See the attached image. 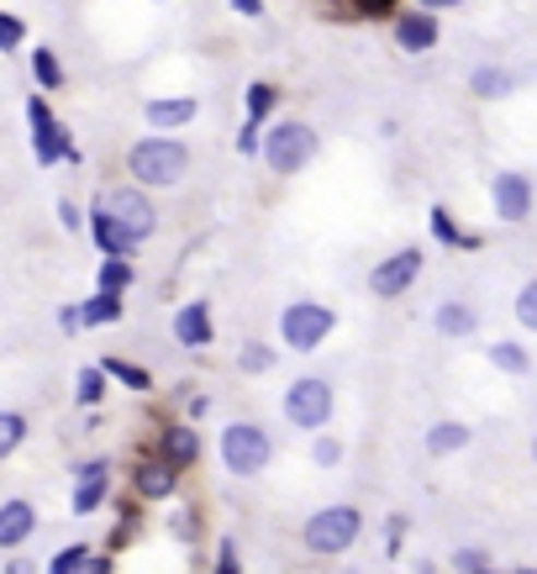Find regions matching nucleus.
<instances>
[{"mask_svg":"<svg viewBox=\"0 0 537 574\" xmlns=\"http://www.w3.org/2000/svg\"><path fill=\"white\" fill-rule=\"evenodd\" d=\"M127 169H132V180L148 184V190H169V184L184 180V169H190V148L179 143V137H143V143H132L127 153Z\"/></svg>","mask_w":537,"mask_h":574,"instance_id":"f257e3e1","label":"nucleus"},{"mask_svg":"<svg viewBox=\"0 0 537 574\" xmlns=\"http://www.w3.org/2000/svg\"><path fill=\"white\" fill-rule=\"evenodd\" d=\"M358 533H363L358 506H322V512L306 516L300 543L311 548V553H322V559H337V553H348L358 543Z\"/></svg>","mask_w":537,"mask_h":574,"instance_id":"f03ea898","label":"nucleus"},{"mask_svg":"<svg viewBox=\"0 0 537 574\" xmlns=\"http://www.w3.org/2000/svg\"><path fill=\"white\" fill-rule=\"evenodd\" d=\"M259 153H264V164L279 180L300 175L317 158V127H306V121H274L264 132V143H259Z\"/></svg>","mask_w":537,"mask_h":574,"instance_id":"7ed1b4c3","label":"nucleus"},{"mask_svg":"<svg viewBox=\"0 0 537 574\" xmlns=\"http://www.w3.org/2000/svg\"><path fill=\"white\" fill-rule=\"evenodd\" d=\"M268 454H274V443H268V432L259 422H232L227 432H222V464H227L238 480L264 475Z\"/></svg>","mask_w":537,"mask_h":574,"instance_id":"20e7f679","label":"nucleus"},{"mask_svg":"<svg viewBox=\"0 0 537 574\" xmlns=\"http://www.w3.org/2000/svg\"><path fill=\"white\" fill-rule=\"evenodd\" d=\"M332 327H337V311L322 301H296L279 311V337L290 354H311L317 343H327Z\"/></svg>","mask_w":537,"mask_h":574,"instance_id":"39448f33","label":"nucleus"},{"mask_svg":"<svg viewBox=\"0 0 537 574\" xmlns=\"http://www.w3.org/2000/svg\"><path fill=\"white\" fill-rule=\"evenodd\" d=\"M27 121H32V153H37V164H43V169H48V164H59V158L80 164L74 137H69L59 121H53V111H48V100H43V95H32V100H27Z\"/></svg>","mask_w":537,"mask_h":574,"instance_id":"423d86ee","label":"nucleus"},{"mask_svg":"<svg viewBox=\"0 0 537 574\" xmlns=\"http://www.w3.org/2000/svg\"><path fill=\"white\" fill-rule=\"evenodd\" d=\"M285 422L306 427V432L327 427L332 422V385H327V380H317V374L296 380V385L285 391Z\"/></svg>","mask_w":537,"mask_h":574,"instance_id":"0eeeda50","label":"nucleus"},{"mask_svg":"<svg viewBox=\"0 0 537 574\" xmlns=\"http://www.w3.org/2000/svg\"><path fill=\"white\" fill-rule=\"evenodd\" d=\"M100 212L117 222V232L132 242V248H138V242L158 227V216H153V206H148V195H143V190H117V195H106V201H100Z\"/></svg>","mask_w":537,"mask_h":574,"instance_id":"6e6552de","label":"nucleus"},{"mask_svg":"<svg viewBox=\"0 0 537 574\" xmlns=\"http://www.w3.org/2000/svg\"><path fill=\"white\" fill-rule=\"evenodd\" d=\"M417 274H421V248H401V253H390L385 264L369 270V290L380 301H395V296H406L417 285Z\"/></svg>","mask_w":537,"mask_h":574,"instance_id":"1a4fd4ad","label":"nucleus"},{"mask_svg":"<svg viewBox=\"0 0 537 574\" xmlns=\"http://www.w3.org/2000/svg\"><path fill=\"white\" fill-rule=\"evenodd\" d=\"M490 206H496V216L501 222H527V212H533V180L522 175V169H506V175H496L490 180Z\"/></svg>","mask_w":537,"mask_h":574,"instance_id":"9d476101","label":"nucleus"},{"mask_svg":"<svg viewBox=\"0 0 537 574\" xmlns=\"http://www.w3.org/2000/svg\"><path fill=\"white\" fill-rule=\"evenodd\" d=\"M106 485H111V458H90L80 464V475H74V516H90L100 501H106Z\"/></svg>","mask_w":537,"mask_h":574,"instance_id":"9b49d317","label":"nucleus"},{"mask_svg":"<svg viewBox=\"0 0 537 574\" xmlns=\"http://www.w3.org/2000/svg\"><path fill=\"white\" fill-rule=\"evenodd\" d=\"M148 111V127L164 137V132H175V127H190V121L201 117V100L195 95H164V100H148L143 106Z\"/></svg>","mask_w":537,"mask_h":574,"instance_id":"f8f14e48","label":"nucleus"},{"mask_svg":"<svg viewBox=\"0 0 537 574\" xmlns=\"http://www.w3.org/2000/svg\"><path fill=\"white\" fill-rule=\"evenodd\" d=\"M175 343L179 348H206L211 343V306L206 301H190L175 311Z\"/></svg>","mask_w":537,"mask_h":574,"instance_id":"ddd939ff","label":"nucleus"},{"mask_svg":"<svg viewBox=\"0 0 537 574\" xmlns=\"http://www.w3.org/2000/svg\"><path fill=\"white\" fill-rule=\"evenodd\" d=\"M37 533V506L32 501H5L0 506V548H22Z\"/></svg>","mask_w":537,"mask_h":574,"instance_id":"4468645a","label":"nucleus"},{"mask_svg":"<svg viewBox=\"0 0 537 574\" xmlns=\"http://www.w3.org/2000/svg\"><path fill=\"white\" fill-rule=\"evenodd\" d=\"M395 48H406V53H427V48H438V16H427V11L401 16V22H395Z\"/></svg>","mask_w":537,"mask_h":574,"instance_id":"2eb2a0df","label":"nucleus"},{"mask_svg":"<svg viewBox=\"0 0 537 574\" xmlns=\"http://www.w3.org/2000/svg\"><path fill=\"white\" fill-rule=\"evenodd\" d=\"M201 458V438H195V427H169L164 438H158V464H169V469H190Z\"/></svg>","mask_w":537,"mask_h":574,"instance_id":"dca6fc26","label":"nucleus"},{"mask_svg":"<svg viewBox=\"0 0 537 574\" xmlns=\"http://www.w3.org/2000/svg\"><path fill=\"white\" fill-rule=\"evenodd\" d=\"M132 485H138V495H143V501H169V495L179 490L175 469H169V464H158V458H143V464H138V475H132Z\"/></svg>","mask_w":537,"mask_h":574,"instance_id":"f3484780","label":"nucleus"},{"mask_svg":"<svg viewBox=\"0 0 537 574\" xmlns=\"http://www.w3.org/2000/svg\"><path fill=\"white\" fill-rule=\"evenodd\" d=\"M458 449H469V427L464 422H432V432H427V454L448 458V454H458Z\"/></svg>","mask_w":537,"mask_h":574,"instance_id":"a211bd4d","label":"nucleus"},{"mask_svg":"<svg viewBox=\"0 0 537 574\" xmlns=\"http://www.w3.org/2000/svg\"><path fill=\"white\" fill-rule=\"evenodd\" d=\"M90 232H95V242H100V253H106V259H132V242L121 238L117 222L100 212V206H95V216H90Z\"/></svg>","mask_w":537,"mask_h":574,"instance_id":"6ab92c4d","label":"nucleus"},{"mask_svg":"<svg viewBox=\"0 0 537 574\" xmlns=\"http://www.w3.org/2000/svg\"><path fill=\"white\" fill-rule=\"evenodd\" d=\"M111 322H121V296L95 290V296L80 306V327H111Z\"/></svg>","mask_w":537,"mask_h":574,"instance_id":"aec40b11","label":"nucleus"},{"mask_svg":"<svg viewBox=\"0 0 537 574\" xmlns=\"http://www.w3.org/2000/svg\"><path fill=\"white\" fill-rule=\"evenodd\" d=\"M432 322H438V333H443V337H469V333H475L479 316H475V311H469L464 301H443Z\"/></svg>","mask_w":537,"mask_h":574,"instance_id":"412c9836","label":"nucleus"},{"mask_svg":"<svg viewBox=\"0 0 537 574\" xmlns=\"http://www.w3.org/2000/svg\"><path fill=\"white\" fill-rule=\"evenodd\" d=\"M469 91H475L479 100H501V95L511 91V74L506 69H475V74H469Z\"/></svg>","mask_w":537,"mask_h":574,"instance_id":"4be33fe9","label":"nucleus"},{"mask_svg":"<svg viewBox=\"0 0 537 574\" xmlns=\"http://www.w3.org/2000/svg\"><path fill=\"white\" fill-rule=\"evenodd\" d=\"M27 443V417L22 411H0V458H11Z\"/></svg>","mask_w":537,"mask_h":574,"instance_id":"5701e85b","label":"nucleus"},{"mask_svg":"<svg viewBox=\"0 0 537 574\" xmlns=\"http://www.w3.org/2000/svg\"><path fill=\"white\" fill-rule=\"evenodd\" d=\"M490 363L506 369V374H527V369H533V359H527L522 343H490Z\"/></svg>","mask_w":537,"mask_h":574,"instance_id":"b1692460","label":"nucleus"},{"mask_svg":"<svg viewBox=\"0 0 537 574\" xmlns=\"http://www.w3.org/2000/svg\"><path fill=\"white\" fill-rule=\"evenodd\" d=\"M32 74H37V85H43V91H59L63 69H59V59H53V48H32Z\"/></svg>","mask_w":537,"mask_h":574,"instance_id":"393cba45","label":"nucleus"},{"mask_svg":"<svg viewBox=\"0 0 537 574\" xmlns=\"http://www.w3.org/2000/svg\"><path fill=\"white\" fill-rule=\"evenodd\" d=\"M100 374H117L121 385H132V391H148V385H153V380H148V369H138V363L117 359V354H111V359H100Z\"/></svg>","mask_w":537,"mask_h":574,"instance_id":"a878e982","label":"nucleus"},{"mask_svg":"<svg viewBox=\"0 0 537 574\" xmlns=\"http://www.w3.org/2000/svg\"><path fill=\"white\" fill-rule=\"evenodd\" d=\"M274 100H279L274 85H268V80H253V85H248V127H259V121L274 111Z\"/></svg>","mask_w":537,"mask_h":574,"instance_id":"bb28decb","label":"nucleus"},{"mask_svg":"<svg viewBox=\"0 0 537 574\" xmlns=\"http://www.w3.org/2000/svg\"><path fill=\"white\" fill-rule=\"evenodd\" d=\"M127 285H132V264H127V259H106V264H100V290H106V296H121Z\"/></svg>","mask_w":537,"mask_h":574,"instance_id":"cd10ccee","label":"nucleus"},{"mask_svg":"<svg viewBox=\"0 0 537 574\" xmlns=\"http://www.w3.org/2000/svg\"><path fill=\"white\" fill-rule=\"evenodd\" d=\"M22 37H27V22H22V16H5V11H0V53L22 48Z\"/></svg>","mask_w":537,"mask_h":574,"instance_id":"c85d7f7f","label":"nucleus"},{"mask_svg":"<svg viewBox=\"0 0 537 574\" xmlns=\"http://www.w3.org/2000/svg\"><path fill=\"white\" fill-rule=\"evenodd\" d=\"M516 322H522L527 333L537 327V285H533V279H527V285H522V296H516Z\"/></svg>","mask_w":537,"mask_h":574,"instance_id":"c756f323","label":"nucleus"},{"mask_svg":"<svg viewBox=\"0 0 537 574\" xmlns=\"http://www.w3.org/2000/svg\"><path fill=\"white\" fill-rule=\"evenodd\" d=\"M453 564H458L464 574H490V553H479V548H458Z\"/></svg>","mask_w":537,"mask_h":574,"instance_id":"7c9ffc66","label":"nucleus"},{"mask_svg":"<svg viewBox=\"0 0 537 574\" xmlns=\"http://www.w3.org/2000/svg\"><path fill=\"white\" fill-rule=\"evenodd\" d=\"M432 232H438V242H475V238H464V232L453 227V216H448L443 206H432Z\"/></svg>","mask_w":537,"mask_h":574,"instance_id":"2f4dec72","label":"nucleus"},{"mask_svg":"<svg viewBox=\"0 0 537 574\" xmlns=\"http://www.w3.org/2000/svg\"><path fill=\"white\" fill-rule=\"evenodd\" d=\"M100 391H106L100 369H85V374H80V406H100Z\"/></svg>","mask_w":537,"mask_h":574,"instance_id":"473e14b6","label":"nucleus"},{"mask_svg":"<svg viewBox=\"0 0 537 574\" xmlns=\"http://www.w3.org/2000/svg\"><path fill=\"white\" fill-rule=\"evenodd\" d=\"M242 369H248V374H264V369H268V363H274V354H268V348H264V343H248V348H242Z\"/></svg>","mask_w":537,"mask_h":574,"instance_id":"72a5a7b5","label":"nucleus"},{"mask_svg":"<svg viewBox=\"0 0 537 574\" xmlns=\"http://www.w3.org/2000/svg\"><path fill=\"white\" fill-rule=\"evenodd\" d=\"M85 559H90V553H85L80 543H74V548H59V559H53V570H48V574H80V564H85Z\"/></svg>","mask_w":537,"mask_h":574,"instance_id":"f704fd0d","label":"nucleus"},{"mask_svg":"<svg viewBox=\"0 0 537 574\" xmlns=\"http://www.w3.org/2000/svg\"><path fill=\"white\" fill-rule=\"evenodd\" d=\"M311 458H317V464H337V458H343V443H337V438H317V449H311Z\"/></svg>","mask_w":537,"mask_h":574,"instance_id":"c9c22d12","label":"nucleus"},{"mask_svg":"<svg viewBox=\"0 0 537 574\" xmlns=\"http://www.w3.org/2000/svg\"><path fill=\"white\" fill-rule=\"evenodd\" d=\"M59 222H63V232H80V227H85V212H80L74 201H59Z\"/></svg>","mask_w":537,"mask_h":574,"instance_id":"e433bc0d","label":"nucleus"},{"mask_svg":"<svg viewBox=\"0 0 537 574\" xmlns=\"http://www.w3.org/2000/svg\"><path fill=\"white\" fill-rule=\"evenodd\" d=\"M216 574H242L238 548H232V543H222V553H216Z\"/></svg>","mask_w":537,"mask_h":574,"instance_id":"4c0bfd02","label":"nucleus"},{"mask_svg":"<svg viewBox=\"0 0 537 574\" xmlns=\"http://www.w3.org/2000/svg\"><path fill=\"white\" fill-rule=\"evenodd\" d=\"M238 153H259V127H248V121H242V132H238Z\"/></svg>","mask_w":537,"mask_h":574,"instance_id":"58836bf2","label":"nucleus"},{"mask_svg":"<svg viewBox=\"0 0 537 574\" xmlns=\"http://www.w3.org/2000/svg\"><path fill=\"white\" fill-rule=\"evenodd\" d=\"M59 327H63V333H80V306H63V311H59Z\"/></svg>","mask_w":537,"mask_h":574,"instance_id":"ea45409f","label":"nucleus"},{"mask_svg":"<svg viewBox=\"0 0 537 574\" xmlns=\"http://www.w3.org/2000/svg\"><path fill=\"white\" fill-rule=\"evenodd\" d=\"M232 11H242V16H264V0H232Z\"/></svg>","mask_w":537,"mask_h":574,"instance_id":"a19ab883","label":"nucleus"},{"mask_svg":"<svg viewBox=\"0 0 537 574\" xmlns=\"http://www.w3.org/2000/svg\"><path fill=\"white\" fill-rule=\"evenodd\" d=\"M417 5L432 16V11H453V5H464V0H417Z\"/></svg>","mask_w":537,"mask_h":574,"instance_id":"79ce46f5","label":"nucleus"},{"mask_svg":"<svg viewBox=\"0 0 537 574\" xmlns=\"http://www.w3.org/2000/svg\"><path fill=\"white\" fill-rule=\"evenodd\" d=\"M80 574H111V559H85V564H80Z\"/></svg>","mask_w":537,"mask_h":574,"instance_id":"37998d69","label":"nucleus"},{"mask_svg":"<svg viewBox=\"0 0 537 574\" xmlns=\"http://www.w3.org/2000/svg\"><path fill=\"white\" fill-rule=\"evenodd\" d=\"M358 5H363V11H390L395 0H358Z\"/></svg>","mask_w":537,"mask_h":574,"instance_id":"c03bdc74","label":"nucleus"},{"mask_svg":"<svg viewBox=\"0 0 537 574\" xmlns=\"http://www.w3.org/2000/svg\"><path fill=\"white\" fill-rule=\"evenodd\" d=\"M490 574H496V570H490ZM516 574H533V570H516Z\"/></svg>","mask_w":537,"mask_h":574,"instance_id":"a18cd8bd","label":"nucleus"}]
</instances>
